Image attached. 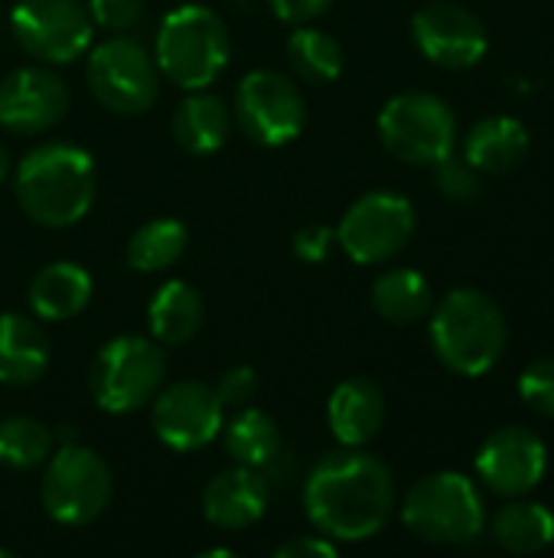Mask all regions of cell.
<instances>
[{
	"instance_id": "1",
	"label": "cell",
	"mask_w": 554,
	"mask_h": 558,
	"mask_svg": "<svg viewBox=\"0 0 554 558\" xmlns=\"http://www.w3.org/2000/svg\"><path fill=\"white\" fill-rule=\"evenodd\" d=\"M307 520L336 543L379 536L395 513V477L362 448H340L317 461L304 484Z\"/></svg>"
},
{
	"instance_id": "2",
	"label": "cell",
	"mask_w": 554,
	"mask_h": 558,
	"mask_svg": "<svg viewBox=\"0 0 554 558\" xmlns=\"http://www.w3.org/2000/svg\"><path fill=\"white\" fill-rule=\"evenodd\" d=\"M13 190L20 209L46 229H69L88 216L95 206V160L88 150L52 141L33 147L16 173H13Z\"/></svg>"
},
{
	"instance_id": "3",
	"label": "cell",
	"mask_w": 554,
	"mask_h": 558,
	"mask_svg": "<svg viewBox=\"0 0 554 558\" xmlns=\"http://www.w3.org/2000/svg\"><path fill=\"white\" fill-rule=\"evenodd\" d=\"M509 330L500 304L477 291L457 288L431 314L434 356L457 376H487L506 350Z\"/></svg>"
},
{
	"instance_id": "4",
	"label": "cell",
	"mask_w": 554,
	"mask_h": 558,
	"mask_svg": "<svg viewBox=\"0 0 554 558\" xmlns=\"http://www.w3.org/2000/svg\"><path fill=\"white\" fill-rule=\"evenodd\" d=\"M232 59V36L225 20L206 3L173 7L157 29L153 62L176 88H209Z\"/></svg>"
},
{
	"instance_id": "5",
	"label": "cell",
	"mask_w": 554,
	"mask_h": 558,
	"mask_svg": "<svg viewBox=\"0 0 554 558\" xmlns=\"http://www.w3.org/2000/svg\"><path fill=\"white\" fill-rule=\"evenodd\" d=\"M405 530L431 546H467L487 526V507L477 484L457 471L421 477L402 500Z\"/></svg>"
},
{
	"instance_id": "6",
	"label": "cell",
	"mask_w": 554,
	"mask_h": 558,
	"mask_svg": "<svg viewBox=\"0 0 554 558\" xmlns=\"http://www.w3.org/2000/svg\"><path fill=\"white\" fill-rule=\"evenodd\" d=\"M167 379V356L153 337L124 333L108 340L91 366H88V389L101 412L131 415L153 402Z\"/></svg>"
},
{
	"instance_id": "7",
	"label": "cell",
	"mask_w": 554,
	"mask_h": 558,
	"mask_svg": "<svg viewBox=\"0 0 554 558\" xmlns=\"http://www.w3.org/2000/svg\"><path fill=\"white\" fill-rule=\"evenodd\" d=\"M111 490V468L98 451L82 445H62L46 461L39 500L52 523L88 526L108 510Z\"/></svg>"
},
{
	"instance_id": "8",
	"label": "cell",
	"mask_w": 554,
	"mask_h": 558,
	"mask_svg": "<svg viewBox=\"0 0 554 558\" xmlns=\"http://www.w3.org/2000/svg\"><path fill=\"white\" fill-rule=\"evenodd\" d=\"M379 137L392 157L431 167L454 154L457 118L444 98L431 92H405L389 98L379 111Z\"/></svg>"
},
{
	"instance_id": "9",
	"label": "cell",
	"mask_w": 554,
	"mask_h": 558,
	"mask_svg": "<svg viewBox=\"0 0 554 558\" xmlns=\"http://www.w3.org/2000/svg\"><path fill=\"white\" fill-rule=\"evenodd\" d=\"M85 78L95 101L114 114H144L160 92L153 56L131 36H111L88 52Z\"/></svg>"
},
{
	"instance_id": "10",
	"label": "cell",
	"mask_w": 554,
	"mask_h": 558,
	"mask_svg": "<svg viewBox=\"0 0 554 558\" xmlns=\"http://www.w3.org/2000/svg\"><path fill=\"white\" fill-rule=\"evenodd\" d=\"M238 131L258 147H284L300 137L307 124L304 92L278 69H255L238 82L235 111Z\"/></svg>"
},
{
	"instance_id": "11",
	"label": "cell",
	"mask_w": 554,
	"mask_h": 558,
	"mask_svg": "<svg viewBox=\"0 0 554 558\" xmlns=\"http://www.w3.org/2000/svg\"><path fill=\"white\" fill-rule=\"evenodd\" d=\"M10 33L36 62L69 65L91 46L95 23L82 0H20L10 10Z\"/></svg>"
},
{
	"instance_id": "12",
	"label": "cell",
	"mask_w": 554,
	"mask_h": 558,
	"mask_svg": "<svg viewBox=\"0 0 554 558\" xmlns=\"http://www.w3.org/2000/svg\"><path fill=\"white\" fill-rule=\"evenodd\" d=\"M415 235V206L392 190L359 196L336 226V242L356 265H382L395 258Z\"/></svg>"
},
{
	"instance_id": "13",
	"label": "cell",
	"mask_w": 554,
	"mask_h": 558,
	"mask_svg": "<svg viewBox=\"0 0 554 558\" xmlns=\"http://www.w3.org/2000/svg\"><path fill=\"white\" fill-rule=\"evenodd\" d=\"M153 432L157 438L173 451H199L212 445L222 435L225 425V405L219 402L216 386L199 379H183L173 386H163L153 402Z\"/></svg>"
},
{
	"instance_id": "14",
	"label": "cell",
	"mask_w": 554,
	"mask_h": 558,
	"mask_svg": "<svg viewBox=\"0 0 554 558\" xmlns=\"http://www.w3.org/2000/svg\"><path fill=\"white\" fill-rule=\"evenodd\" d=\"M411 33L421 56L441 69H470L490 49L483 20L454 0L424 3L411 20Z\"/></svg>"
},
{
	"instance_id": "15",
	"label": "cell",
	"mask_w": 554,
	"mask_h": 558,
	"mask_svg": "<svg viewBox=\"0 0 554 558\" xmlns=\"http://www.w3.org/2000/svg\"><path fill=\"white\" fill-rule=\"evenodd\" d=\"M545 471H549V448L535 432L522 425L496 428L477 454L480 484L506 500L535 490Z\"/></svg>"
},
{
	"instance_id": "16",
	"label": "cell",
	"mask_w": 554,
	"mask_h": 558,
	"mask_svg": "<svg viewBox=\"0 0 554 558\" xmlns=\"http://www.w3.org/2000/svg\"><path fill=\"white\" fill-rule=\"evenodd\" d=\"M69 111L65 82L46 65H23L0 78V128L10 134H46Z\"/></svg>"
},
{
	"instance_id": "17",
	"label": "cell",
	"mask_w": 554,
	"mask_h": 558,
	"mask_svg": "<svg viewBox=\"0 0 554 558\" xmlns=\"http://www.w3.org/2000/svg\"><path fill=\"white\" fill-rule=\"evenodd\" d=\"M268 500H271L268 474L235 464V468L216 474L206 484V490H202V517L216 530L242 533V530H251L268 513Z\"/></svg>"
},
{
	"instance_id": "18",
	"label": "cell",
	"mask_w": 554,
	"mask_h": 558,
	"mask_svg": "<svg viewBox=\"0 0 554 558\" xmlns=\"http://www.w3.org/2000/svg\"><path fill=\"white\" fill-rule=\"evenodd\" d=\"M327 422L343 448H366L385 425V392L369 376L340 383L327 402Z\"/></svg>"
},
{
	"instance_id": "19",
	"label": "cell",
	"mask_w": 554,
	"mask_h": 558,
	"mask_svg": "<svg viewBox=\"0 0 554 558\" xmlns=\"http://www.w3.org/2000/svg\"><path fill=\"white\" fill-rule=\"evenodd\" d=\"M95 294L91 275L75 262H49L29 281V307L39 320L62 324L78 317Z\"/></svg>"
},
{
	"instance_id": "20",
	"label": "cell",
	"mask_w": 554,
	"mask_h": 558,
	"mask_svg": "<svg viewBox=\"0 0 554 558\" xmlns=\"http://www.w3.org/2000/svg\"><path fill=\"white\" fill-rule=\"evenodd\" d=\"M52 360L49 337L26 314H0V383L33 386L46 376Z\"/></svg>"
},
{
	"instance_id": "21",
	"label": "cell",
	"mask_w": 554,
	"mask_h": 558,
	"mask_svg": "<svg viewBox=\"0 0 554 558\" xmlns=\"http://www.w3.org/2000/svg\"><path fill=\"white\" fill-rule=\"evenodd\" d=\"M173 137L186 154L206 157L225 147L232 134V111L229 105L202 88L186 92V98L173 111Z\"/></svg>"
},
{
	"instance_id": "22",
	"label": "cell",
	"mask_w": 554,
	"mask_h": 558,
	"mask_svg": "<svg viewBox=\"0 0 554 558\" xmlns=\"http://www.w3.org/2000/svg\"><path fill=\"white\" fill-rule=\"evenodd\" d=\"M206 320V301L189 281H163L147 307V327L150 337L160 347H183L189 343Z\"/></svg>"
},
{
	"instance_id": "23",
	"label": "cell",
	"mask_w": 554,
	"mask_h": 558,
	"mask_svg": "<svg viewBox=\"0 0 554 558\" xmlns=\"http://www.w3.org/2000/svg\"><path fill=\"white\" fill-rule=\"evenodd\" d=\"M222 438H225V454L242 468L271 474L284 458V438L278 422L251 405L235 409V415L222 425Z\"/></svg>"
},
{
	"instance_id": "24",
	"label": "cell",
	"mask_w": 554,
	"mask_h": 558,
	"mask_svg": "<svg viewBox=\"0 0 554 558\" xmlns=\"http://www.w3.org/2000/svg\"><path fill=\"white\" fill-rule=\"evenodd\" d=\"M464 157L490 177L516 170L529 157V131L506 114L483 118L470 128L464 141Z\"/></svg>"
},
{
	"instance_id": "25",
	"label": "cell",
	"mask_w": 554,
	"mask_h": 558,
	"mask_svg": "<svg viewBox=\"0 0 554 558\" xmlns=\"http://www.w3.org/2000/svg\"><path fill=\"white\" fill-rule=\"evenodd\" d=\"M496 546L509 556H535L554 543V513L535 500L513 497L496 510L490 526Z\"/></svg>"
},
{
	"instance_id": "26",
	"label": "cell",
	"mask_w": 554,
	"mask_h": 558,
	"mask_svg": "<svg viewBox=\"0 0 554 558\" xmlns=\"http://www.w3.org/2000/svg\"><path fill=\"white\" fill-rule=\"evenodd\" d=\"M372 307L382 320L408 327L431 314V284L415 268H389L372 281Z\"/></svg>"
},
{
	"instance_id": "27",
	"label": "cell",
	"mask_w": 554,
	"mask_h": 558,
	"mask_svg": "<svg viewBox=\"0 0 554 558\" xmlns=\"http://www.w3.org/2000/svg\"><path fill=\"white\" fill-rule=\"evenodd\" d=\"M186 245H189L186 226L180 219L160 216L134 229V235L127 239L124 262L131 271H144V275L163 271V268H173L186 255Z\"/></svg>"
},
{
	"instance_id": "28",
	"label": "cell",
	"mask_w": 554,
	"mask_h": 558,
	"mask_svg": "<svg viewBox=\"0 0 554 558\" xmlns=\"http://www.w3.org/2000/svg\"><path fill=\"white\" fill-rule=\"evenodd\" d=\"M287 59L291 69L297 72V78H304L307 85H330L340 78L343 65H346V52L340 46L336 36L300 23L291 39H287Z\"/></svg>"
},
{
	"instance_id": "29",
	"label": "cell",
	"mask_w": 554,
	"mask_h": 558,
	"mask_svg": "<svg viewBox=\"0 0 554 558\" xmlns=\"http://www.w3.org/2000/svg\"><path fill=\"white\" fill-rule=\"evenodd\" d=\"M56 435L49 425L29 415H10L0 422V468L33 471L49 461Z\"/></svg>"
},
{
	"instance_id": "30",
	"label": "cell",
	"mask_w": 554,
	"mask_h": 558,
	"mask_svg": "<svg viewBox=\"0 0 554 558\" xmlns=\"http://www.w3.org/2000/svg\"><path fill=\"white\" fill-rule=\"evenodd\" d=\"M434 170V186L441 190L444 199L451 203H473L483 190L480 183V170L467 160V157H441L438 163H431Z\"/></svg>"
},
{
	"instance_id": "31",
	"label": "cell",
	"mask_w": 554,
	"mask_h": 558,
	"mask_svg": "<svg viewBox=\"0 0 554 558\" xmlns=\"http://www.w3.org/2000/svg\"><path fill=\"white\" fill-rule=\"evenodd\" d=\"M519 396L522 402L542 415V418H554V356L535 360L522 369L519 376Z\"/></svg>"
},
{
	"instance_id": "32",
	"label": "cell",
	"mask_w": 554,
	"mask_h": 558,
	"mask_svg": "<svg viewBox=\"0 0 554 558\" xmlns=\"http://www.w3.org/2000/svg\"><path fill=\"white\" fill-rule=\"evenodd\" d=\"M85 7L91 23L111 33H127L144 13V0H85Z\"/></svg>"
},
{
	"instance_id": "33",
	"label": "cell",
	"mask_w": 554,
	"mask_h": 558,
	"mask_svg": "<svg viewBox=\"0 0 554 558\" xmlns=\"http://www.w3.org/2000/svg\"><path fill=\"white\" fill-rule=\"evenodd\" d=\"M216 392H219V402L229 409H242L255 399L258 392V376L251 366H232L219 383H216Z\"/></svg>"
},
{
	"instance_id": "34",
	"label": "cell",
	"mask_w": 554,
	"mask_h": 558,
	"mask_svg": "<svg viewBox=\"0 0 554 558\" xmlns=\"http://www.w3.org/2000/svg\"><path fill=\"white\" fill-rule=\"evenodd\" d=\"M333 245H336V229H330V226H323V222L304 226V229L294 235V242H291L294 255H297L300 262H307V265L323 262V258L333 252Z\"/></svg>"
},
{
	"instance_id": "35",
	"label": "cell",
	"mask_w": 554,
	"mask_h": 558,
	"mask_svg": "<svg viewBox=\"0 0 554 558\" xmlns=\"http://www.w3.org/2000/svg\"><path fill=\"white\" fill-rule=\"evenodd\" d=\"M268 3L278 13V20L300 26V23H310V20L323 16L333 0H268Z\"/></svg>"
},
{
	"instance_id": "36",
	"label": "cell",
	"mask_w": 554,
	"mask_h": 558,
	"mask_svg": "<svg viewBox=\"0 0 554 558\" xmlns=\"http://www.w3.org/2000/svg\"><path fill=\"white\" fill-rule=\"evenodd\" d=\"M278 558H333L336 556V543L330 536H297L287 539L284 546H278Z\"/></svg>"
},
{
	"instance_id": "37",
	"label": "cell",
	"mask_w": 554,
	"mask_h": 558,
	"mask_svg": "<svg viewBox=\"0 0 554 558\" xmlns=\"http://www.w3.org/2000/svg\"><path fill=\"white\" fill-rule=\"evenodd\" d=\"M10 177V150L3 147V141H0V183Z\"/></svg>"
},
{
	"instance_id": "38",
	"label": "cell",
	"mask_w": 554,
	"mask_h": 558,
	"mask_svg": "<svg viewBox=\"0 0 554 558\" xmlns=\"http://www.w3.org/2000/svg\"><path fill=\"white\" fill-rule=\"evenodd\" d=\"M10 556H13L10 549H0V558H10Z\"/></svg>"
}]
</instances>
